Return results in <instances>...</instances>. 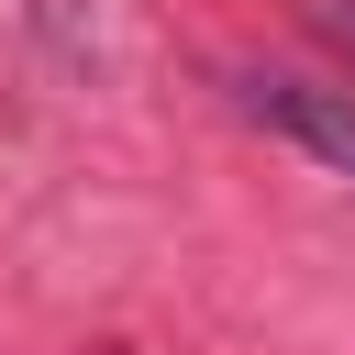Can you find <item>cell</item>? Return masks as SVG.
<instances>
[{
	"mask_svg": "<svg viewBox=\"0 0 355 355\" xmlns=\"http://www.w3.org/2000/svg\"><path fill=\"white\" fill-rule=\"evenodd\" d=\"M233 100H244L266 133H288L311 166L355 178V89H333V78H288V67H244V78H233Z\"/></svg>",
	"mask_w": 355,
	"mask_h": 355,
	"instance_id": "obj_1",
	"label": "cell"
},
{
	"mask_svg": "<svg viewBox=\"0 0 355 355\" xmlns=\"http://www.w3.org/2000/svg\"><path fill=\"white\" fill-rule=\"evenodd\" d=\"M300 22H311V33L344 55V78H355V0H300Z\"/></svg>",
	"mask_w": 355,
	"mask_h": 355,
	"instance_id": "obj_2",
	"label": "cell"
}]
</instances>
